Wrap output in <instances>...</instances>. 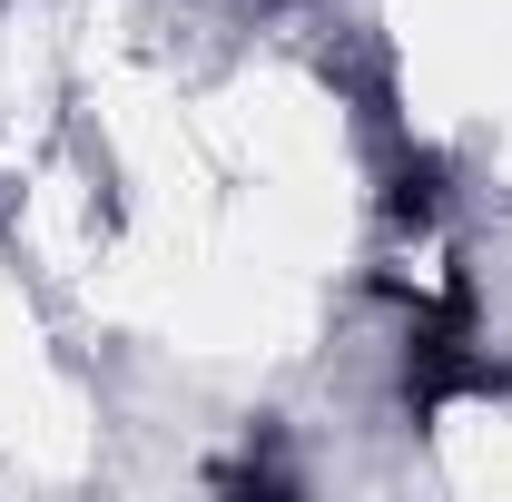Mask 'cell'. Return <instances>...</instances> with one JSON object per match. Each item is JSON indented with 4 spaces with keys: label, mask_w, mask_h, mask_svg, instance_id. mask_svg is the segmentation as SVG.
<instances>
[{
    "label": "cell",
    "mask_w": 512,
    "mask_h": 502,
    "mask_svg": "<svg viewBox=\"0 0 512 502\" xmlns=\"http://www.w3.org/2000/svg\"><path fill=\"white\" fill-rule=\"evenodd\" d=\"M453 207V168L434 148H394V168H384V217L394 227H434Z\"/></svg>",
    "instance_id": "obj_1"
}]
</instances>
